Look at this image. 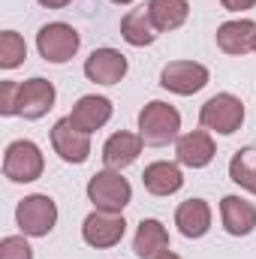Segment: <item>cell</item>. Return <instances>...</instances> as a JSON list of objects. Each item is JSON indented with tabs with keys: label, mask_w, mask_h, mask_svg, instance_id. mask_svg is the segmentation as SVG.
Wrapping results in <instances>:
<instances>
[{
	"label": "cell",
	"mask_w": 256,
	"mask_h": 259,
	"mask_svg": "<svg viewBox=\"0 0 256 259\" xmlns=\"http://www.w3.org/2000/svg\"><path fill=\"white\" fill-rule=\"evenodd\" d=\"M178 130H181V115L175 106L163 103V100H151L142 112H139V136L145 145H154V148H163L169 145L172 139H178Z\"/></svg>",
	"instance_id": "cell-1"
},
{
	"label": "cell",
	"mask_w": 256,
	"mask_h": 259,
	"mask_svg": "<svg viewBox=\"0 0 256 259\" xmlns=\"http://www.w3.org/2000/svg\"><path fill=\"white\" fill-rule=\"evenodd\" d=\"M88 199L94 202L97 211L121 214L133 199V187L118 169H103L88 181Z\"/></svg>",
	"instance_id": "cell-2"
},
{
	"label": "cell",
	"mask_w": 256,
	"mask_h": 259,
	"mask_svg": "<svg viewBox=\"0 0 256 259\" xmlns=\"http://www.w3.org/2000/svg\"><path fill=\"white\" fill-rule=\"evenodd\" d=\"M46 169V160H42V151L36 142L30 139H15L6 154H3V175L15 184H30L42 175Z\"/></svg>",
	"instance_id": "cell-3"
},
{
	"label": "cell",
	"mask_w": 256,
	"mask_h": 259,
	"mask_svg": "<svg viewBox=\"0 0 256 259\" xmlns=\"http://www.w3.org/2000/svg\"><path fill=\"white\" fill-rule=\"evenodd\" d=\"M15 220H18V229L30 238H42L55 229L58 223V205L55 199L46 193H33L24 196L15 208Z\"/></svg>",
	"instance_id": "cell-4"
},
{
	"label": "cell",
	"mask_w": 256,
	"mask_h": 259,
	"mask_svg": "<svg viewBox=\"0 0 256 259\" xmlns=\"http://www.w3.org/2000/svg\"><path fill=\"white\" fill-rule=\"evenodd\" d=\"M199 124L220 136H232L244 124V103L235 94H217L199 109Z\"/></svg>",
	"instance_id": "cell-5"
},
{
	"label": "cell",
	"mask_w": 256,
	"mask_h": 259,
	"mask_svg": "<svg viewBox=\"0 0 256 259\" xmlns=\"http://www.w3.org/2000/svg\"><path fill=\"white\" fill-rule=\"evenodd\" d=\"M81 46V36L72 24H64V21H52V24H42L39 33H36V49L42 55V61L49 64H66L75 58Z\"/></svg>",
	"instance_id": "cell-6"
},
{
	"label": "cell",
	"mask_w": 256,
	"mask_h": 259,
	"mask_svg": "<svg viewBox=\"0 0 256 259\" xmlns=\"http://www.w3.org/2000/svg\"><path fill=\"white\" fill-rule=\"evenodd\" d=\"M124 232H127L124 214L94 211V214H88L84 223H81V238H84V244H91V247H97V250H106V247L121 244Z\"/></svg>",
	"instance_id": "cell-7"
},
{
	"label": "cell",
	"mask_w": 256,
	"mask_h": 259,
	"mask_svg": "<svg viewBox=\"0 0 256 259\" xmlns=\"http://www.w3.org/2000/svg\"><path fill=\"white\" fill-rule=\"evenodd\" d=\"M160 84L172 94L190 97V94H199L208 84V69L202 64H196V61H172V64L163 66Z\"/></svg>",
	"instance_id": "cell-8"
},
{
	"label": "cell",
	"mask_w": 256,
	"mask_h": 259,
	"mask_svg": "<svg viewBox=\"0 0 256 259\" xmlns=\"http://www.w3.org/2000/svg\"><path fill=\"white\" fill-rule=\"evenodd\" d=\"M52 148H55V154L64 163H84L91 157V139H88V133L72 127L69 118H61L52 127Z\"/></svg>",
	"instance_id": "cell-9"
},
{
	"label": "cell",
	"mask_w": 256,
	"mask_h": 259,
	"mask_svg": "<svg viewBox=\"0 0 256 259\" xmlns=\"http://www.w3.org/2000/svg\"><path fill=\"white\" fill-rule=\"evenodd\" d=\"M55 84L46 81V78H27L24 84H18V115L27 118V121H36L42 118L52 106H55Z\"/></svg>",
	"instance_id": "cell-10"
},
{
	"label": "cell",
	"mask_w": 256,
	"mask_h": 259,
	"mask_svg": "<svg viewBox=\"0 0 256 259\" xmlns=\"http://www.w3.org/2000/svg\"><path fill=\"white\" fill-rule=\"evenodd\" d=\"M84 75L97 84H118L127 75V58L118 49H94L84 61Z\"/></svg>",
	"instance_id": "cell-11"
},
{
	"label": "cell",
	"mask_w": 256,
	"mask_h": 259,
	"mask_svg": "<svg viewBox=\"0 0 256 259\" xmlns=\"http://www.w3.org/2000/svg\"><path fill=\"white\" fill-rule=\"evenodd\" d=\"M109 118H112V103H109L106 97H97V94L81 97V100L72 106V112H69L72 127H78L81 133H88V136L97 133L100 127H106Z\"/></svg>",
	"instance_id": "cell-12"
},
{
	"label": "cell",
	"mask_w": 256,
	"mask_h": 259,
	"mask_svg": "<svg viewBox=\"0 0 256 259\" xmlns=\"http://www.w3.org/2000/svg\"><path fill=\"white\" fill-rule=\"evenodd\" d=\"M175 154H178V163H181V166L205 169V166L214 160L217 148H214V139H211L205 130H190V133H184V136L178 139Z\"/></svg>",
	"instance_id": "cell-13"
},
{
	"label": "cell",
	"mask_w": 256,
	"mask_h": 259,
	"mask_svg": "<svg viewBox=\"0 0 256 259\" xmlns=\"http://www.w3.org/2000/svg\"><path fill=\"white\" fill-rule=\"evenodd\" d=\"M220 220H223V229L235 238L241 235H250L256 229V205L241 199V196H223L220 202Z\"/></svg>",
	"instance_id": "cell-14"
},
{
	"label": "cell",
	"mask_w": 256,
	"mask_h": 259,
	"mask_svg": "<svg viewBox=\"0 0 256 259\" xmlns=\"http://www.w3.org/2000/svg\"><path fill=\"white\" fill-rule=\"evenodd\" d=\"M253 36H256V24L250 18H235V21H223L217 27V49L241 58L247 52H253Z\"/></svg>",
	"instance_id": "cell-15"
},
{
	"label": "cell",
	"mask_w": 256,
	"mask_h": 259,
	"mask_svg": "<svg viewBox=\"0 0 256 259\" xmlns=\"http://www.w3.org/2000/svg\"><path fill=\"white\" fill-rule=\"evenodd\" d=\"M142 136H136V133H112L109 139H106V145H103V160H106V166L109 169H127L130 163H136L139 160V154H142Z\"/></svg>",
	"instance_id": "cell-16"
},
{
	"label": "cell",
	"mask_w": 256,
	"mask_h": 259,
	"mask_svg": "<svg viewBox=\"0 0 256 259\" xmlns=\"http://www.w3.org/2000/svg\"><path fill=\"white\" fill-rule=\"evenodd\" d=\"M142 184L151 196H172L181 190L184 184V175L175 163H166V160H157L151 166H145L142 172Z\"/></svg>",
	"instance_id": "cell-17"
},
{
	"label": "cell",
	"mask_w": 256,
	"mask_h": 259,
	"mask_svg": "<svg viewBox=\"0 0 256 259\" xmlns=\"http://www.w3.org/2000/svg\"><path fill=\"white\" fill-rule=\"evenodd\" d=\"M175 226L184 238H202L211 229V208L205 199H187L175 211Z\"/></svg>",
	"instance_id": "cell-18"
},
{
	"label": "cell",
	"mask_w": 256,
	"mask_h": 259,
	"mask_svg": "<svg viewBox=\"0 0 256 259\" xmlns=\"http://www.w3.org/2000/svg\"><path fill=\"white\" fill-rule=\"evenodd\" d=\"M133 250L139 259H157L163 250H169V232L160 220L148 217L139 223L136 229V238H133Z\"/></svg>",
	"instance_id": "cell-19"
},
{
	"label": "cell",
	"mask_w": 256,
	"mask_h": 259,
	"mask_svg": "<svg viewBox=\"0 0 256 259\" xmlns=\"http://www.w3.org/2000/svg\"><path fill=\"white\" fill-rule=\"evenodd\" d=\"M157 33L160 30H157V24H154L148 9H130L127 15L121 18V36L127 39L130 46H136V49L151 46L157 39Z\"/></svg>",
	"instance_id": "cell-20"
},
{
	"label": "cell",
	"mask_w": 256,
	"mask_h": 259,
	"mask_svg": "<svg viewBox=\"0 0 256 259\" xmlns=\"http://www.w3.org/2000/svg\"><path fill=\"white\" fill-rule=\"evenodd\" d=\"M148 12L157 24V30H178L187 15H190V3L187 0H148Z\"/></svg>",
	"instance_id": "cell-21"
},
{
	"label": "cell",
	"mask_w": 256,
	"mask_h": 259,
	"mask_svg": "<svg viewBox=\"0 0 256 259\" xmlns=\"http://www.w3.org/2000/svg\"><path fill=\"white\" fill-rule=\"evenodd\" d=\"M229 178L244 187L247 193H256V148H241L229 160Z\"/></svg>",
	"instance_id": "cell-22"
},
{
	"label": "cell",
	"mask_w": 256,
	"mask_h": 259,
	"mask_svg": "<svg viewBox=\"0 0 256 259\" xmlns=\"http://www.w3.org/2000/svg\"><path fill=\"white\" fill-rule=\"evenodd\" d=\"M27 58V46L15 30H3L0 33V66L3 69H15L18 64H24Z\"/></svg>",
	"instance_id": "cell-23"
},
{
	"label": "cell",
	"mask_w": 256,
	"mask_h": 259,
	"mask_svg": "<svg viewBox=\"0 0 256 259\" xmlns=\"http://www.w3.org/2000/svg\"><path fill=\"white\" fill-rule=\"evenodd\" d=\"M0 259H33V247L24 235H6L0 241Z\"/></svg>",
	"instance_id": "cell-24"
},
{
	"label": "cell",
	"mask_w": 256,
	"mask_h": 259,
	"mask_svg": "<svg viewBox=\"0 0 256 259\" xmlns=\"http://www.w3.org/2000/svg\"><path fill=\"white\" fill-rule=\"evenodd\" d=\"M0 112L3 115H18V84L15 81L0 84Z\"/></svg>",
	"instance_id": "cell-25"
},
{
	"label": "cell",
	"mask_w": 256,
	"mask_h": 259,
	"mask_svg": "<svg viewBox=\"0 0 256 259\" xmlns=\"http://www.w3.org/2000/svg\"><path fill=\"white\" fill-rule=\"evenodd\" d=\"M223 3V9H229V12H244V9H253L256 0H220Z\"/></svg>",
	"instance_id": "cell-26"
},
{
	"label": "cell",
	"mask_w": 256,
	"mask_h": 259,
	"mask_svg": "<svg viewBox=\"0 0 256 259\" xmlns=\"http://www.w3.org/2000/svg\"><path fill=\"white\" fill-rule=\"evenodd\" d=\"M39 6H46V9H64V6H69L72 0H36Z\"/></svg>",
	"instance_id": "cell-27"
},
{
	"label": "cell",
	"mask_w": 256,
	"mask_h": 259,
	"mask_svg": "<svg viewBox=\"0 0 256 259\" xmlns=\"http://www.w3.org/2000/svg\"><path fill=\"white\" fill-rule=\"evenodd\" d=\"M157 259H181V256H178V253H172V250H163Z\"/></svg>",
	"instance_id": "cell-28"
},
{
	"label": "cell",
	"mask_w": 256,
	"mask_h": 259,
	"mask_svg": "<svg viewBox=\"0 0 256 259\" xmlns=\"http://www.w3.org/2000/svg\"><path fill=\"white\" fill-rule=\"evenodd\" d=\"M112 3H118V6H130L133 0H112Z\"/></svg>",
	"instance_id": "cell-29"
},
{
	"label": "cell",
	"mask_w": 256,
	"mask_h": 259,
	"mask_svg": "<svg viewBox=\"0 0 256 259\" xmlns=\"http://www.w3.org/2000/svg\"><path fill=\"white\" fill-rule=\"evenodd\" d=\"M253 52H256V36H253Z\"/></svg>",
	"instance_id": "cell-30"
}]
</instances>
